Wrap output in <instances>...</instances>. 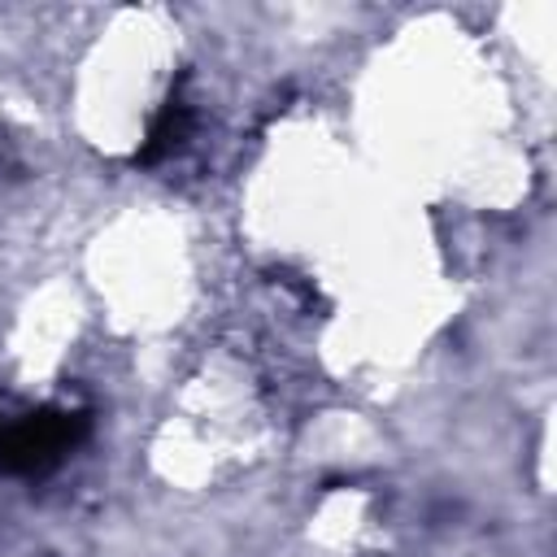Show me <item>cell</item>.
I'll use <instances>...</instances> for the list:
<instances>
[{
  "mask_svg": "<svg viewBox=\"0 0 557 557\" xmlns=\"http://www.w3.org/2000/svg\"><path fill=\"white\" fill-rule=\"evenodd\" d=\"M87 435V413L65 405H39V409H0V474L26 479L44 474L65 453H74Z\"/></svg>",
  "mask_w": 557,
  "mask_h": 557,
  "instance_id": "6da1fadb",
  "label": "cell"
},
{
  "mask_svg": "<svg viewBox=\"0 0 557 557\" xmlns=\"http://www.w3.org/2000/svg\"><path fill=\"white\" fill-rule=\"evenodd\" d=\"M187 126H191L187 104H183L178 96H170V100L161 104V113L152 117V126H148L144 144L135 148V165H157L161 157H170V152L187 139Z\"/></svg>",
  "mask_w": 557,
  "mask_h": 557,
  "instance_id": "7a4b0ae2",
  "label": "cell"
}]
</instances>
